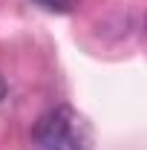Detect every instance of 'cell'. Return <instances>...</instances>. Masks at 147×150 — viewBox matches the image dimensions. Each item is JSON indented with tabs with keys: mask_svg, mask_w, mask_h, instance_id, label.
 Listing matches in <instances>:
<instances>
[{
	"mask_svg": "<svg viewBox=\"0 0 147 150\" xmlns=\"http://www.w3.org/2000/svg\"><path fill=\"white\" fill-rule=\"evenodd\" d=\"M35 6H40L43 12H52V15H69L78 9L81 0H32Z\"/></svg>",
	"mask_w": 147,
	"mask_h": 150,
	"instance_id": "2",
	"label": "cell"
},
{
	"mask_svg": "<svg viewBox=\"0 0 147 150\" xmlns=\"http://www.w3.org/2000/svg\"><path fill=\"white\" fill-rule=\"evenodd\" d=\"M32 142L37 150H92V127L69 104H58L35 121Z\"/></svg>",
	"mask_w": 147,
	"mask_h": 150,
	"instance_id": "1",
	"label": "cell"
},
{
	"mask_svg": "<svg viewBox=\"0 0 147 150\" xmlns=\"http://www.w3.org/2000/svg\"><path fill=\"white\" fill-rule=\"evenodd\" d=\"M6 93H9V87H6V81H3V78H0V101H3V98H6Z\"/></svg>",
	"mask_w": 147,
	"mask_h": 150,
	"instance_id": "3",
	"label": "cell"
}]
</instances>
